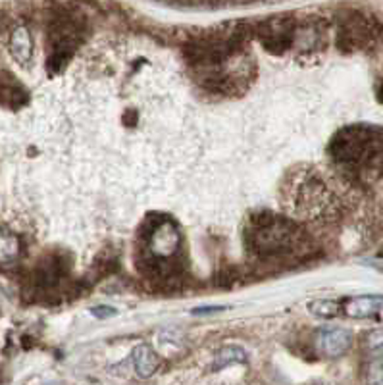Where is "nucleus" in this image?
Returning a JSON list of instances; mask_svg holds the SVG:
<instances>
[{
	"label": "nucleus",
	"mask_w": 383,
	"mask_h": 385,
	"mask_svg": "<svg viewBox=\"0 0 383 385\" xmlns=\"http://www.w3.org/2000/svg\"><path fill=\"white\" fill-rule=\"evenodd\" d=\"M334 162L354 183L372 185L383 177V129L375 125H347L329 144Z\"/></svg>",
	"instance_id": "f257e3e1"
},
{
	"label": "nucleus",
	"mask_w": 383,
	"mask_h": 385,
	"mask_svg": "<svg viewBox=\"0 0 383 385\" xmlns=\"http://www.w3.org/2000/svg\"><path fill=\"white\" fill-rule=\"evenodd\" d=\"M245 243L260 258H279L306 249V237L295 221L275 214L253 216L245 230Z\"/></svg>",
	"instance_id": "7ed1b4c3"
},
{
	"label": "nucleus",
	"mask_w": 383,
	"mask_h": 385,
	"mask_svg": "<svg viewBox=\"0 0 383 385\" xmlns=\"http://www.w3.org/2000/svg\"><path fill=\"white\" fill-rule=\"evenodd\" d=\"M366 346L372 353H383V329H373L366 336Z\"/></svg>",
	"instance_id": "f8f14e48"
},
{
	"label": "nucleus",
	"mask_w": 383,
	"mask_h": 385,
	"mask_svg": "<svg viewBox=\"0 0 383 385\" xmlns=\"http://www.w3.org/2000/svg\"><path fill=\"white\" fill-rule=\"evenodd\" d=\"M183 247V237L177 223L167 216L148 218L139 233V262L148 276L170 278L176 272V262Z\"/></svg>",
	"instance_id": "f03ea898"
},
{
	"label": "nucleus",
	"mask_w": 383,
	"mask_h": 385,
	"mask_svg": "<svg viewBox=\"0 0 383 385\" xmlns=\"http://www.w3.org/2000/svg\"><path fill=\"white\" fill-rule=\"evenodd\" d=\"M237 362H246V353L239 346H224L220 349L214 356V362H212V370H222L229 364H237Z\"/></svg>",
	"instance_id": "6e6552de"
},
{
	"label": "nucleus",
	"mask_w": 383,
	"mask_h": 385,
	"mask_svg": "<svg viewBox=\"0 0 383 385\" xmlns=\"http://www.w3.org/2000/svg\"><path fill=\"white\" fill-rule=\"evenodd\" d=\"M310 312L314 314V316H320V318H334L337 312H339V305L335 302V300H314V302H310Z\"/></svg>",
	"instance_id": "9d476101"
},
{
	"label": "nucleus",
	"mask_w": 383,
	"mask_h": 385,
	"mask_svg": "<svg viewBox=\"0 0 383 385\" xmlns=\"http://www.w3.org/2000/svg\"><path fill=\"white\" fill-rule=\"evenodd\" d=\"M158 364H160V358L148 345H139L133 351V366H135L137 375H141V377H148V375L154 374Z\"/></svg>",
	"instance_id": "0eeeda50"
},
{
	"label": "nucleus",
	"mask_w": 383,
	"mask_h": 385,
	"mask_svg": "<svg viewBox=\"0 0 383 385\" xmlns=\"http://www.w3.org/2000/svg\"><path fill=\"white\" fill-rule=\"evenodd\" d=\"M91 314H93V316L100 318V320H104V318L116 316V314H118V310L112 307H95V308H91Z\"/></svg>",
	"instance_id": "ddd939ff"
},
{
	"label": "nucleus",
	"mask_w": 383,
	"mask_h": 385,
	"mask_svg": "<svg viewBox=\"0 0 383 385\" xmlns=\"http://www.w3.org/2000/svg\"><path fill=\"white\" fill-rule=\"evenodd\" d=\"M383 310V297H356L347 300L345 312L351 318H368Z\"/></svg>",
	"instance_id": "423d86ee"
},
{
	"label": "nucleus",
	"mask_w": 383,
	"mask_h": 385,
	"mask_svg": "<svg viewBox=\"0 0 383 385\" xmlns=\"http://www.w3.org/2000/svg\"><path fill=\"white\" fill-rule=\"evenodd\" d=\"M366 382H368V384L383 385V358L382 356L373 358L372 362L368 364V375H366Z\"/></svg>",
	"instance_id": "9b49d317"
},
{
	"label": "nucleus",
	"mask_w": 383,
	"mask_h": 385,
	"mask_svg": "<svg viewBox=\"0 0 383 385\" xmlns=\"http://www.w3.org/2000/svg\"><path fill=\"white\" fill-rule=\"evenodd\" d=\"M0 258H2V264L8 266L14 260L18 258L20 254V241L16 235H10V233H2V243H0Z\"/></svg>",
	"instance_id": "1a4fd4ad"
},
{
	"label": "nucleus",
	"mask_w": 383,
	"mask_h": 385,
	"mask_svg": "<svg viewBox=\"0 0 383 385\" xmlns=\"http://www.w3.org/2000/svg\"><path fill=\"white\" fill-rule=\"evenodd\" d=\"M316 346H318V353H322L327 358L343 356L353 346V333L343 327L324 329L316 337Z\"/></svg>",
	"instance_id": "20e7f679"
},
{
	"label": "nucleus",
	"mask_w": 383,
	"mask_h": 385,
	"mask_svg": "<svg viewBox=\"0 0 383 385\" xmlns=\"http://www.w3.org/2000/svg\"><path fill=\"white\" fill-rule=\"evenodd\" d=\"M8 47H10L12 58L21 66H27L31 62V56H33V38H31L30 29L25 25H18V28L12 29Z\"/></svg>",
	"instance_id": "39448f33"
}]
</instances>
